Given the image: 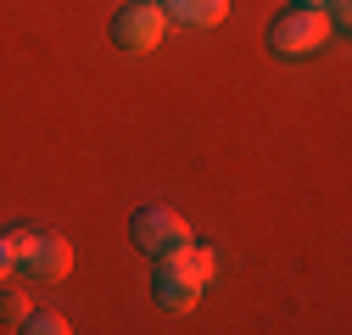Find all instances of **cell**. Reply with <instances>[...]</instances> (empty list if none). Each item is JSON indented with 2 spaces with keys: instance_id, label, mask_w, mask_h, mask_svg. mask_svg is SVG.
Wrapping results in <instances>:
<instances>
[{
  "instance_id": "obj_9",
  "label": "cell",
  "mask_w": 352,
  "mask_h": 335,
  "mask_svg": "<svg viewBox=\"0 0 352 335\" xmlns=\"http://www.w3.org/2000/svg\"><path fill=\"white\" fill-rule=\"evenodd\" d=\"M28 319V297L12 285H0V324H23Z\"/></svg>"
},
{
  "instance_id": "obj_8",
  "label": "cell",
  "mask_w": 352,
  "mask_h": 335,
  "mask_svg": "<svg viewBox=\"0 0 352 335\" xmlns=\"http://www.w3.org/2000/svg\"><path fill=\"white\" fill-rule=\"evenodd\" d=\"M17 330H28V335H67V319H62V313H34V308H28V319H23Z\"/></svg>"
},
{
  "instance_id": "obj_1",
  "label": "cell",
  "mask_w": 352,
  "mask_h": 335,
  "mask_svg": "<svg viewBox=\"0 0 352 335\" xmlns=\"http://www.w3.org/2000/svg\"><path fill=\"white\" fill-rule=\"evenodd\" d=\"M6 240H12L17 274L45 279V285H56V279L73 274V246H67V235H56V229H28V224H23V229H12Z\"/></svg>"
},
{
  "instance_id": "obj_5",
  "label": "cell",
  "mask_w": 352,
  "mask_h": 335,
  "mask_svg": "<svg viewBox=\"0 0 352 335\" xmlns=\"http://www.w3.org/2000/svg\"><path fill=\"white\" fill-rule=\"evenodd\" d=\"M157 263H162V268H173V274H185L190 285H207V279L218 274V257H212L207 246H196V240H185V246H173V251H162Z\"/></svg>"
},
{
  "instance_id": "obj_7",
  "label": "cell",
  "mask_w": 352,
  "mask_h": 335,
  "mask_svg": "<svg viewBox=\"0 0 352 335\" xmlns=\"http://www.w3.org/2000/svg\"><path fill=\"white\" fill-rule=\"evenodd\" d=\"M168 17H179L185 28H218L230 17V0H168Z\"/></svg>"
},
{
  "instance_id": "obj_6",
  "label": "cell",
  "mask_w": 352,
  "mask_h": 335,
  "mask_svg": "<svg viewBox=\"0 0 352 335\" xmlns=\"http://www.w3.org/2000/svg\"><path fill=\"white\" fill-rule=\"evenodd\" d=\"M151 290H157V302H162L168 313H190L196 297H201V285H190L185 274H173V268H162V263H157V274H151Z\"/></svg>"
},
{
  "instance_id": "obj_3",
  "label": "cell",
  "mask_w": 352,
  "mask_h": 335,
  "mask_svg": "<svg viewBox=\"0 0 352 335\" xmlns=\"http://www.w3.org/2000/svg\"><path fill=\"white\" fill-rule=\"evenodd\" d=\"M162 28H168V12L157 0H135V6H123L112 17V45L129 51V56H146V51L162 45Z\"/></svg>"
},
{
  "instance_id": "obj_2",
  "label": "cell",
  "mask_w": 352,
  "mask_h": 335,
  "mask_svg": "<svg viewBox=\"0 0 352 335\" xmlns=\"http://www.w3.org/2000/svg\"><path fill=\"white\" fill-rule=\"evenodd\" d=\"M324 39H330V17L319 6H291V12H280L269 23V45L280 56H307V51H319Z\"/></svg>"
},
{
  "instance_id": "obj_10",
  "label": "cell",
  "mask_w": 352,
  "mask_h": 335,
  "mask_svg": "<svg viewBox=\"0 0 352 335\" xmlns=\"http://www.w3.org/2000/svg\"><path fill=\"white\" fill-rule=\"evenodd\" d=\"M6 274H17V263H12V240L0 235V285H6Z\"/></svg>"
},
{
  "instance_id": "obj_11",
  "label": "cell",
  "mask_w": 352,
  "mask_h": 335,
  "mask_svg": "<svg viewBox=\"0 0 352 335\" xmlns=\"http://www.w3.org/2000/svg\"><path fill=\"white\" fill-rule=\"evenodd\" d=\"M291 6H319V12H324V6H330V0H291Z\"/></svg>"
},
{
  "instance_id": "obj_4",
  "label": "cell",
  "mask_w": 352,
  "mask_h": 335,
  "mask_svg": "<svg viewBox=\"0 0 352 335\" xmlns=\"http://www.w3.org/2000/svg\"><path fill=\"white\" fill-rule=\"evenodd\" d=\"M129 235H135V246L140 251H151V257H162V251H173V246H185L190 240V224L173 213V207H162V201H146L135 218H129Z\"/></svg>"
}]
</instances>
